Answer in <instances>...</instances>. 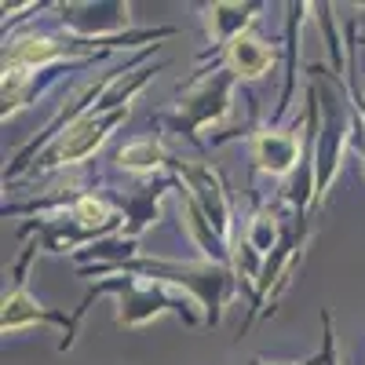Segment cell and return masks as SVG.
Segmentation results:
<instances>
[{"label": "cell", "mask_w": 365, "mask_h": 365, "mask_svg": "<svg viewBox=\"0 0 365 365\" xmlns=\"http://www.w3.org/2000/svg\"><path fill=\"white\" fill-rule=\"evenodd\" d=\"M282 230H278V216H274V208H259L256 216H252V223H249V234H245V241L263 256V252H274V249H282Z\"/></svg>", "instance_id": "cell-11"}, {"label": "cell", "mask_w": 365, "mask_h": 365, "mask_svg": "<svg viewBox=\"0 0 365 365\" xmlns=\"http://www.w3.org/2000/svg\"><path fill=\"white\" fill-rule=\"evenodd\" d=\"M128 4H63V26L81 37H110L132 19Z\"/></svg>", "instance_id": "cell-3"}, {"label": "cell", "mask_w": 365, "mask_h": 365, "mask_svg": "<svg viewBox=\"0 0 365 365\" xmlns=\"http://www.w3.org/2000/svg\"><path fill=\"white\" fill-rule=\"evenodd\" d=\"M161 161H165V146L158 139H135V143L117 150V165L125 172H139L143 175V172H154Z\"/></svg>", "instance_id": "cell-9"}, {"label": "cell", "mask_w": 365, "mask_h": 365, "mask_svg": "<svg viewBox=\"0 0 365 365\" xmlns=\"http://www.w3.org/2000/svg\"><path fill=\"white\" fill-rule=\"evenodd\" d=\"M41 322H58V325H66L70 332H73V325L63 318V314H51V311H44L41 303L29 296L26 289H22V278H19V285H15V292H8L4 296V318H0V325H4V332H22V329H29V325H41Z\"/></svg>", "instance_id": "cell-7"}, {"label": "cell", "mask_w": 365, "mask_h": 365, "mask_svg": "<svg viewBox=\"0 0 365 365\" xmlns=\"http://www.w3.org/2000/svg\"><path fill=\"white\" fill-rule=\"evenodd\" d=\"M34 70H22V66H4V117L15 113L19 106H26V88Z\"/></svg>", "instance_id": "cell-12"}, {"label": "cell", "mask_w": 365, "mask_h": 365, "mask_svg": "<svg viewBox=\"0 0 365 365\" xmlns=\"http://www.w3.org/2000/svg\"><path fill=\"white\" fill-rule=\"evenodd\" d=\"M259 365H318V361L311 358V361H259Z\"/></svg>", "instance_id": "cell-14"}, {"label": "cell", "mask_w": 365, "mask_h": 365, "mask_svg": "<svg viewBox=\"0 0 365 365\" xmlns=\"http://www.w3.org/2000/svg\"><path fill=\"white\" fill-rule=\"evenodd\" d=\"M128 117V106L117 110H91L84 117H77L73 125L55 139V146L48 150V165H81L84 158H91L96 150L110 139V132Z\"/></svg>", "instance_id": "cell-1"}, {"label": "cell", "mask_w": 365, "mask_h": 365, "mask_svg": "<svg viewBox=\"0 0 365 365\" xmlns=\"http://www.w3.org/2000/svg\"><path fill=\"white\" fill-rule=\"evenodd\" d=\"M325 318V365H336V336H332V318L329 314H322Z\"/></svg>", "instance_id": "cell-13"}, {"label": "cell", "mask_w": 365, "mask_h": 365, "mask_svg": "<svg viewBox=\"0 0 365 365\" xmlns=\"http://www.w3.org/2000/svg\"><path fill=\"white\" fill-rule=\"evenodd\" d=\"M252 161L267 175H289L299 161V135L292 132H256L252 135Z\"/></svg>", "instance_id": "cell-4"}, {"label": "cell", "mask_w": 365, "mask_h": 365, "mask_svg": "<svg viewBox=\"0 0 365 365\" xmlns=\"http://www.w3.org/2000/svg\"><path fill=\"white\" fill-rule=\"evenodd\" d=\"M70 48L58 44L51 37H19L11 41V48L4 51V66H22V70H37V66H48L55 58H63Z\"/></svg>", "instance_id": "cell-8"}, {"label": "cell", "mask_w": 365, "mask_h": 365, "mask_svg": "<svg viewBox=\"0 0 365 365\" xmlns=\"http://www.w3.org/2000/svg\"><path fill=\"white\" fill-rule=\"evenodd\" d=\"M256 11H259V4H212V8H205L208 41L216 48H230L237 37H245Z\"/></svg>", "instance_id": "cell-5"}, {"label": "cell", "mask_w": 365, "mask_h": 365, "mask_svg": "<svg viewBox=\"0 0 365 365\" xmlns=\"http://www.w3.org/2000/svg\"><path fill=\"white\" fill-rule=\"evenodd\" d=\"M234 103V73L223 70V73H212L205 77L201 84H194L187 96H182L175 117H179V128L187 135H197L201 128L216 125V120L230 110Z\"/></svg>", "instance_id": "cell-2"}, {"label": "cell", "mask_w": 365, "mask_h": 365, "mask_svg": "<svg viewBox=\"0 0 365 365\" xmlns=\"http://www.w3.org/2000/svg\"><path fill=\"white\" fill-rule=\"evenodd\" d=\"M227 66L237 81H259L270 66H274V48L252 34L237 37L230 48H227Z\"/></svg>", "instance_id": "cell-6"}, {"label": "cell", "mask_w": 365, "mask_h": 365, "mask_svg": "<svg viewBox=\"0 0 365 365\" xmlns=\"http://www.w3.org/2000/svg\"><path fill=\"white\" fill-rule=\"evenodd\" d=\"M70 220L77 227H88V230H110L117 223V212L103 197H77L70 208Z\"/></svg>", "instance_id": "cell-10"}]
</instances>
